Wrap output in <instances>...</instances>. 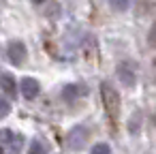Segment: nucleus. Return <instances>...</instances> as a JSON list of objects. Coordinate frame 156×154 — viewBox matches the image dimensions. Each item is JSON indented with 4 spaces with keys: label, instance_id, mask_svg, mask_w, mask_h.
<instances>
[{
    "label": "nucleus",
    "instance_id": "nucleus-6",
    "mask_svg": "<svg viewBox=\"0 0 156 154\" xmlns=\"http://www.w3.org/2000/svg\"><path fill=\"white\" fill-rule=\"evenodd\" d=\"M22 96L26 98V101H32V98H37L39 96V81L37 79H32V77H24L22 79Z\"/></svg>",
    "mask_w": 156,
    "mask_h": 154
},
{
    "label": "nucleus",
    "instance_id": "nucleus-5",
    "mask_svg": "<svg viewBox=\"0 0 156 154\" xmlns=\"http://www.w3.org/2000/svg\"><path fill=\"white\" fill-rule=\"evenodd\" d=\"M9 60L13 64H17V66L24 64V60H26V45L22 41H13L9 45Z\"/></svg>",
    "mask_w": 156,
    "mask_h": 154
},
{
    "label": "nucleus",
    "instance_id": "nucleus-10",
    "mask_svg": "<svg viewBox=\"0 0 156 154\" xmlns=\"http://www.w3.org/2000/svg\"><path fill=\"white\" fill-rule=\"evenodd\" d=\"M11 137H13V131H7V128L0 131V154H5V148L11 141Z\"/></svg>",
    "mask_w": 156,
    "mask_h": 154
},
{
    "label": "nucleus",
    "instance_id": "nucleus-1",
    "mask_svg": "<svg viewBox=\"0 0 156 154\" xmlns=\"http://www.w3.org/2000/svg\"><path fill=\"white\" fill-rule=\"evenodd\" d=\"M101 96H103V105H105V111H107L109 120L118 122V116H120V94H118V90L111 84L103 81L101 84Z\"/></svg>",
    "mask_w": 156,
    "mask_h": 154
},
{
    "label": "nucleus",
    "instance_id": "nucleus-13",
    "mask_svg": "<svg viewBox=\"0 0 156 154\" xmlns=\"http://www.w3.org/2000/svg\"><path fill=\"white\" fill-rule=\"evenodd\" d=\"M147 45L156 49V22L152 24V28H150V32H147Z\"/></svg>",
    "mask_w": 156,
    "mask_h": 154
},
{
    "label": "nucleus",
    "instance_id": "nucleus-3",
    "mask_svg": "<svg viewBox=\"0 0 156 154\" xmlns=\"http://www.w3.org/2000/svg\"><path fill=\"white\" fill-rule=\"evenodd\" d=\"M86 94H88V86L86 84H66L62 88V98L69 101V103H73V101H77V98H81Z\"/></svg>",
    "mask_w": 156,
    "mask_h": 154
},
{
    "label": "nucleus",
    "instance_id": "nucleus-16",
    "mask_svg": "<svg viewBox=\"0 0 156 154\" xmlns=\"http://www.w3.org/2000/svg\"><path fill=\"white\" fill-rule=\"evenodd\" d=\"M154 71H156V60H154Z\"/></svg>",
    "mask_w": 156,
    "mask_h": 154
},
{
    "label": "nucleus",
    "instance_id": "nucleus-14",
    "mask_svg": "<svg viewBox=\"0 0 156 154\" xmlns=\"http://www.w3.org/2000/svg\"><path fill=\"white\" fill-rule=\"evenodd\" d=\"M92 154H111V150H109L107 143H96V145L92 148Z\"/></svg>",
    "mask_w": 156,
    "mask_h": 154
},
{
    "label": "nucleus",
    "instance_id": "nucleus-4",
    "mask_svg": "<svg viewBox=\"0 0 156 154\" xmlns=\"http://www.w3.org/2000/svg\"><path fill=\"white\" fill-rule=\"evenodd\" d=\"M118 77H120V81L124 84V86H135V81H137V75H135V64H130V62H120L118 64Z\"/></svg>",
    "mask_w": 156,
    "mask_h": 154
},
{
    "label": "nucleus",
    "instance_id": "nucleus-15",
    "mask_svg": "<svg viewBox=\"0 0 156 154\" xmlns=\"http://www.w3.org/2000/svg\"><path fill=\"white\" fill-rule=\"evenodd\" d=\"M32 2H34V5H41V2H45V0H32Z\"/></svg>",
    "mask_w": 156,
    "mask_h": 154
},
{
    "label": "nucleus",
    "instance_id": "nucleus-7",
    "mask_svg": "<svg viewBox=\"0 0 156 154\" xmlns=\"http://www.w3.org/2000/svg\"><path fill=\"white\" fill-rule=\"evenodd\" d=\"M22 148H24V137H22L20 133H13L11 141H9L7 148H5V154H20Z\"/></svg>",
    "mask_w": 156,
    "mask_h": 154
},
{
    "label": "nucleus",
    "instance_id": "nucleus-8",
    "mask_svg": "<svg viewBox=\"0 0 156 154\" xmlns=\"http://www.w3.org/2000/svg\"><path fill=\"white\" fill-rule=\"evenodd\" d=\"M28 154H49V145H47V141H43L41 137H34V139L30 141V150H28Z\"/></svg>",
    "mask_w": 156,
    "mask_h": 154
},
{
    "label": "nucleus",
    "instance_id": "nucleus-12",
    "mask_svg": "<svg viewBox=\"0 0 156 154\" xmlns=\"http://www.w3.org/2000/svg\"><path fill=\"white\" fill-rule=\"evenodd\" d=\"M109 5H111L115 11H126L128 5H130V0H109Z\"/></svg>",
    "mask_w": 156,
    "mask_h": 154
},
{
    "label": "nucleus",
    "instance_id": "nucleus-9",
    "mask_svg": "<svg viewBox=\"0 0 156 154\" xmlns=\"http://www.w3.org/2000/svg\"><path fill=\"white\" fill-rule=\"evenodd\" d=\"M0 88L7 94H15V79L13 75H0Z\"/></svg>",
    "mask_w": 156,
    "mask_h": 154
},
{
    "label": "nucleus",
    "instance_id": "nucleus-2",
    "mask_svg": "<svg viewBox=\"0 0 156 154\" xmlns=\"http://www.w3.org/2000/svg\"><path fill=\"white\" fill-rule=\"evenodd\" d=\"M86 139H88V128H86V126H75V128H71L69 135H66V148L79 150V148L86 143Z\"/></svg>",
    "mask_w": 156,
    "mask_h": 154
},
{
    "label": "nucleus",
    "instance_id": "nucleus-11",
    "mask_svg": "<svg viewBox=\"0 0 156 154\" xmlns=\"http://www.w3.org/2000/svg\"><path fill=\"white\" fill-rule=\"evenodd\" d=\"M9 111H11V103H9L2 94H0V120L7 118V116H9Z\"/></svg>",
    "mask_w": 156,
    "mask_h": 154
}]
</instances>
